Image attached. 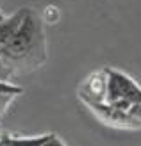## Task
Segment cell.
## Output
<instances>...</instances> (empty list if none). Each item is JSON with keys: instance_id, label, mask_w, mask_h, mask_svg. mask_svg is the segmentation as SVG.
<instances>
[{"instance_id": "6da1fadb", "label": "cell", "mask_w": 141, "mask_h": 146, "mask_svg": "<svg viewBox=\"0 0 141 146\" xmlns=\"http://www.w3.org/2000/svg\"><path fill=\"white\" fill-rule=\"evenodd\" d=\"M0 55L14 77L31 75L41 70L48 59L47 32L41 13L27 7V14L16 34L0 48Z\"/></svg>"}, {"instance_id": "7a4b0ae2", "label": "cell", "mask_w": 141, "mask_h": 146, "mask_svg": "<svg viewBox=\"0 0 141 146\" xmlns=\"http://www.w3.org/2000/svg\"><path fill=\"white\" fill-rule=\"evenodd\" d=\"M107 100L111 107L125 112L123 109L141 105V87L130 77L116 70H107Z\"/></svg>"}, {"instance_id": "3957f363", "label": "cell", "mask_w": 141, "mask_h": 146, "mask_svg": "<svg viewBox=\"0 0 141 146\" xmlns=\"http://www.w3.org/2000/svg\"><path fill=\"white\" fill-rule=\"evenodd\" d=\"M25 14H27V7H20L11 16H5L4 20H0V48L16 34V31L20 29L21 21L25 18Z\"/></svg>"}, {"instance_id": "277c9868", "label": "cell", "mask_w": 141, "mask_h": 146, "mask_svg": "<svg viewBox=\"0 0 141 146\" xmlns=\"http://www.w3.org/2000/svg\"><path fill=\"white\" fill-rule=\"evenodd\" d=\"M59 137L54 134H47V135H38V137H14V135H7L2 134L0 135V146H25V144H54V143H61L57 141ZM63 144V143H61Z\"/></svg>"}, {"instance_id": "5b68a950", "label": "cell", "mask_w": 141, "mask_h": 146, "mask_svg": "<svg viewBox=\"0 0 141 146\" xmlns=\"http://www.w3.org/2000/svg\"><path fill=\"white\" fill-rule=\"evenodd\" d=\"M23 93V87L16 86L11 80H0V94H21Z\"/></svg>"}, {"instance_id": "8992f818", "label": "cell", "mask_w": 141, "mask_h": 146, "mask_svg": "<svg viewBox=\"0 0 141 146\" xmlns=\"http://www.w3.org/2000/svg\"><path fill=\"white\" fill-rule=\"evenodd\" d=\"M41 18H43L45 23L54 25V23L59 21V9L55 5H48V7H45V9L41 11Z\"/></svg>"}, {"instance_id": "52a82bcc", "label": "cell", "mask_w": 141, "mask_h": 146, "mask_svg": "<svg viewBox=\"0 0 141 146\" xmlns=\"http://www.w3.org/2000/svg\"><path fill=\"white\" fill-rule=\"evenodd\" d=\"M14 98H16V94H0V116L5 114L9 105L14 102Z\"/></svg>"}, {"instance_id": "ba28073f", "label": "cell", "mask_w": 141, "mask_h": 146, "mask_svg": "<svg viewBox=\"0 0 141 146\" xmlns=\"http://www.w3.org/2000/svg\"><path fill=\"white\" fill-rule=\"evenodd\" d=\"M14 77V73L11 71V68L5 64V61H4V57L0 55V80H11Z\"/></svg>"}, {"instance_id": "9c48e42d", "label": "cell", "mask_w": 141, "mask_h": 146, "mask_svg": "<svg viewBox=\"0 0 141 146\" xmlns=\"http://www.w3.org/2000/svg\"><path fill=\"white\" fill-rule=\"evenodd\" d=\"M4 18H5V14L2 13V9H0V20H4Z\"/></svg>"}]
</instances>
